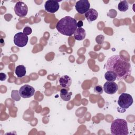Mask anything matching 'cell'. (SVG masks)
<instances>
[{"mask_svg":"<svg viewBox=\"0 0 135 135\" xmlns=\"http://www.w3.org/2000/svg\"><path fill=\"white\" fill-rule=\"evenodd\" d=\"M105 68L107 71L114 72L117 76V80H124L131 73V64L119 55L110 56L107 60Z\"/></svg>","mask_w":135,"mask_h":135,"instance_id":"cell-1","label":"cell"},{"mask_svg":"<svg viewBox=\"0 0 135 135\" xmlns=\"http://www.w3.org/2000/svg\"><path fill=\"white\" fill-rule=\"evenodd\" d=\"M76 20L69 16L61 18L56 24V28L59 32L66 36H71L77 28Z\"/></svg>","mask_w":135,"mask_h":135,"instance_id":"cell-2","label":"cell"},{"mask_svg":"<svg viewBox=\"0 0 135 135\" xmlns=\"http://www.w3.org/2000/svg\"><path fill=\"white\" fill-rule=\"evenodd\" d=\"M111 133L112 135H127L129 133L127 121L123 119H117L111 125Z\"/></svg>","mask_w":135,"mask_h":135,"instance_id":"cell-3","label":"cell"},{"mask_svg":"<svg viewBox=\"0 0 135 135\" xmlns=\"http://www.w3.org/2000/svg\"><path fill=\"white\" fill-rule=\"evenodd\" d=\"M133 103L132 96L126 93H122L119 97L118 104L122 108L126 109L129 108Z\"/></svg>","mask_w":135,"mask_h":135,"instance_id":"cell-4","label":"cell"},{"mask_svg":"<svg viewBox=\"0 0 135 135\" xmlns=\"http://www.w3.org/2000/svg\"><path fill=\"white\" fill-rule=\"evenodd\" d=\"M28 36L22 32L16 33L14 36V43L18 47L25 46L28 42Z\"/></svg>","mask_w":135,"mask_h":135,"instance_id":"cell-5","label":"cell"},{"mask_svg":"<svg viewBox=\"0 0 135 135\" xmlns=\"http://www.w3.org/2000/svg\"><path fill=\"white\" fill-rule=\"evenodd\" d=\"M14 12L15 14L20 17L26 16L28 12L27 6L23 2H17L14 6Z\"/></svg>","mask_w":135,"mask_h":135,"instance_id":"cell-6","label":"cell"},{"mask_svg":"<svg viewBox=\"0 0 135 135\" xmlns=\"http://www.w3.org/2000/svg\"><path fill=\"white\" fill-rule=\"evenodd\" d=\"M18 93L23 98H29L34 95L35 89L33 86L25 84L20 88Z\"/></svg>","mask_w":135,"mask_h":135,"instance_id":"cell-7","label":"cell"},{"mask_svg":"<svg viewBox=\"0 0 135 135\" xmlns=\"http://www.w3.org/2000/svg\"><path fill=\"white\" fill-rule=\"evenodd\" d=\"M90 4L88 0H80L76 2L75 7L76 11L81 14H85L89 9Z\"/></svg>","mask_w":135,"mask_h":135,"instance_id":"cell-8","label":"cell"},{"mask_svg":"<svg viewBox=\"0 0 135 135\" xmlns=\"http://www.w3.org/2000/svg\"><path fill=\"white\" fill-rule=\"evenodd\" d=\"M45 9L50 13H54L59 9L60 5L58 1L53 0H49L45 2L44 4Z\"/></svg>","mask_w":135,"mask_h":135,"instance_id":"cell-9","label":"cell"},{"mask_svg":"<svg viewBox=\"0 0 135 135\" xmlns=\"http://www.w3.org/2000/svg\"><path fill=\"white\" fill-rule=\"evenodd\" d=\"M103 89L106 93L113 94L117 91L118 86L117 83L114 81H107L104 84Z\"/></svg>","mask_w":135,"mask_h":135,"instance_id":"cell-10","label":"cell"},{"mask_svg":"<svg viewBox=\"0 0 135 135\" xmlns=\"http://www.w3.org/2000/svg\"><path fill=\"white\" fill-rule=\"evenodd\" d=\"M59 83L63 88L69 89L72 83V79L68 75H63L59 79Z\"/></svg>","mask_w":135,"mask_h":135,"instance_id":"cell-11","label":"cell"},{"mask_svg":"<svg viewBox=\"0 0 135 135\" xmlns=\"http://www.w3.org/2000/svg\"><path fill=\"white\" fill-rule=\"evenodd\" d=\"M84 15L89 22H92L98 18V13L95 9L90 8L84 14Z\"/></svg>","mask_w":135,"mask_h":135,"instance_id":"cell-12","label":"cell"},{"mask_svg":"<svg viewBox=\"0 0 135 135\" xmlns=\"http://www.w3.org/2000/svg\"><path fill=\"white\" fill-rule=\"evenodd\" d=\"M73 35L75 40L78 41L83 40L85 37V31L84 28L82 27H78L75 30Z\"/></svg>","mask_w":135,"mask_h":135,"instance_id":"cell-13","label":"cell"},{"mask_svg":"<svg viewBox=\"0 0 135 135\" xmlns=\"http://www.w3.org/2000/svg\"><path fill=\"white\" fill-rule=\"evenodd\" d=\"M69 89L65 88H63L60 90V97L61 99L65 101H68L71 99L72 93L71 92H69Z\"/></svg>","mask_w":135,"mask_h":135,"instance_id":"cell-14","label":"cell"},{"mask_svg":"<svg viewBox=\"0 0 135 135\" xmlns=\"http://www.w3.org/2000/svg\"><path fill=\"white\" fill-rule=\"evenodd\" d=\"M15 72L18 78H22L26 74V68L23 65H19L16 67Z\"/></svg>","mask_w":135,"mask_h":135,"instance_id":"cell-15","label":"cell"},{"mask_svg":"<svg viewBox=\"0 0 135 135\" xmlns=\"http://www.w3.org/2000/svg\"><path fill=\"white\" fill-rule=\"evenodd\" d=\"M104 78L107 81H114L117 79L115 74L110 71H107L104 74Z\"/></svg>","mask_w":135,"mask_h":135,"instance_id":"cell-16","label":"cell"},{"mask_svg":"<svg viewBox=\"0 0 135 135\" xmlns=\"http://www.w3.org/2000/svg\"><path fill=\"white\" fill-rule=\"evenodd\" d=\"M129 4L127 1H121L118 5V9L121 12H126L128 9Z\"/></svg>","mask_w":135,"mask_h":135,"instance_id":"cell-17","label":"cell"},{"mask_svg":"<svg viewBox=\"0 0 135 135\" xmlns=\"http://www.w3.org/2000/svg\"><path fill=\"white\" fill-rule=\"evenodd\" d=\"M94 91L95 93L99 94H101L103 93V88L100 85H97L94 88Z\"/></svg>","mask_w":135,"mask_h":135,"instance_id":"cell-18","label":"cell"},{"mask_svg":"<svg viewBox=\"0 0 135 135\" xmlns=\"http://www.w3.org/2000/svg\"><path fill=\"white\" fill-rule=\"evenodd\" d=\"M104 39V36L103 35H99L97 36V37L95 38V41L97 43H98L99 44H102L103 42Z\"/></svg>","mask_w":135,"mask_h":135,"instance_id":"cell-19","label":"cell"},{"mask_svg":"<svg viewBox=\"0 0 135 135\" xmlns=\"http://www.w3.org/2000/svg\"><path fill=\"white\" fill-rule=\"evenodd\" d=\"M32 32V28L29 26H25L23 29V33L26 34V35H30Z\"/></svg>","mask_w":135,"mask_h":135,"instance_id":"cell-20","label":"cell"},{"mask_svg":"<svg viewBox=\"0 0 135 135\" xmlns=\"http://www.w3.org/2000/svg\"><path fill=\"white\" fill-rule=\"evenodd\" d=\"M6 79V75L4 73H0V80L1 81H3L5 80Z\"/></svg>","mask_w":135,"mask_h":135,"instance_id":"cell-21","label":"cell"},{"mask_svg":"<svg viewBox=\"0 0 135 135\" xmlns=\"http://www.w3.org/2000/svg\"><path fill=\"white\" fill-rule=\"evenodd\" d=\"M83 25V22L82 21H79L78 22H77V27H81Z\"/></svg>","mask_w":135,"mask_h":135,"instance_id":"cell-22","label":"cell"}]
</instances>
